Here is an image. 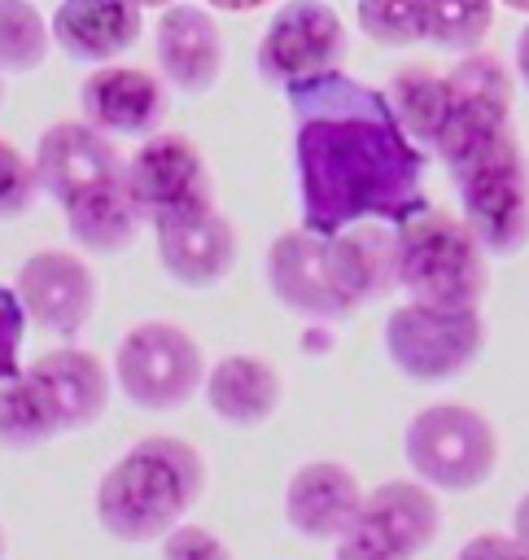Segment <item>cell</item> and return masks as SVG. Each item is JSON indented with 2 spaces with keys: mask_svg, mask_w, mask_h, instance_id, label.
I'll return each instance as SVG.
<instances>
[{
  "mask_svg": "<svg viewBox=\"0 0 529 560\" xmlns=\"http://www.w3.org/2000/svg\"><path fill=\"white\" fill-rule=\"evenodd\" d=\"M302 228L337 236L354 223H407L428 210L424 149L402 131L385 92L324 74L289 88Z\"/></svg>",
  "mask_w": 529,
  "mask_h": 560,
  "instance_id": "cell-1",
  "label": "cell"
},
{
  "mask_svg": "<svg viewBox=\"0 0 529 560\" xmlns=\"http://www.w3.org/2000/svg\"><path fill=\"white\" fill-rule=\"evenodd\" d=\"M433 149L481 249L520 254L529 245V162L512 127V74L494 52H463L446 74V114Z\"/></svg>",
  "mask_w": 529,
  "mask_h": 560,
  "instance_id": "cell-2",
  "label": "cell"
},
{
  "mask_svg": "<svg viewBox=\"0 0 529 560\" xmlns=\"http://www.w3.org/2000/svg\"><path fill=\"white\" fill-rule=\"evenodd\" d=\"M271 293L306 319H345L398 289L393 223H354L337 236L289 228L267 249Z\"/></svg>",
  "mask_w": 529,
  "mask_h": 560,
  "instance_id": "cell-3",
  "label": "cell"
},
{
  "mask_svg": "<svg viewBox=\"0 0 529 560\" xmlns=\"http://www.w3.org/2000/svg\"><path fill=\"white\" fill-rule=\"evenodd\" d=\"M205 494V459L192 442L149 433L96 481V525L118 542H162Z\"/></svg>",
  "mask_w": 529,
  "mask_h": 560,
  "instance_id": "cell-4",
  "label": "cell"
},
{
  "mask_svg": "<svg viewBox=\"0 0 529 560\" xmlns=\"http://www.w3.org/2000/svg\"><path fill=\"white\" fill-rule=\"evenodd\" d=\"M109 407V372L92 350L61 346L0 385V442L13 451L44 446L87 429Z\"/></svg>",
  "mask_w": 529,
  "mask_h": 560,
  "instance_id": "cell-5",
  "label": "cell"
},
{
  "mask_svg": "<svg viewBox=\"0 0 529 560\" xmlns=\"http://www.w3.org/2000/svg\"><path fill=\"white\" fill-rule=\"evenodd\" d=\"M398 289L428 306H477L485 293V249L477 232L446 214L420 210L393 228Z\"/></svg>",
  "mask_w": 529,
  "mask_h": 560,
  "instance_id": "cell-6",
  "label": "cell"
},
{
  "mask_svg": "<svg viewBox=\"0 0 529 560\" xmlns=\"http://www.w3.org/2000/svg\"><path fill=\"white\" fill-rule=\"evenodd\" d=\"M402 459L415 481L446 494L485 486L498 468V433L468 402H428L402 433Z\"/></svg>",
  "mask_w": 529,
  "mask_h": 560,
  "instance_id": "cell-7",
  "label": "cell"
},
{
  "mask_svg": "<svg viewBox=\"0 0 529 560\" xmlns=\"http://www.w3.org/2000/svg\"><path fill=\"white\" fill-rule=\"evenodd\" d=\"M442 534L437 490L415 477L380 481L332 542V560H420Z\"/></svg>",
  "mask_w": 529,
  "mask_h": 560,
  "instance_id": "cell-8",
  "label": "cell"
},
{
  "mask_svg": "<svg viewBox=\"0 0 529 560\" xmlns=\"http://www.w3.org/2000/svg\"><path fill=\"white\" fill-rule=\"evenodd\" d=\"M385 350L393 368L411 381L463 376L485 350V324L477 306H428L407 302L385 319Z\"/></svg>",
  "mask_w": 529,
  "mask_h": 560,
  "instance_id": "cell-9",
  "label": "cell"
},
{
  "mask_svg": "<svg viewBox=\"0 0 529 560\" xmlns=\"http://www.w3.org/2000/svg\"><path fill=\"white\" fill-rule=\"evenodd\" d=\"M114 381H118V389L127 394L131 407H140V411H175L205 381L201 346L179 324L144 319L118 341Z\"/></svg>",
  "mask_w": 529,
  "mask_h": 560,
  "instance_id": "cell-10",
  "label": "cell"
},
{
  "mask_svg": "<svg viewBox=\"0 0 529 560\" xmlns=\"http://www.w3.org/2000/svg\"><path fill=\"white\" fill-rule=\"evenodd\" d=\"M127 184L149 228H166L214 210L205 158L188 136H149L127 162Z\"/></svg>",
  "mask_w": 529,
  "mask_h": 560,
  "instance_id": "cell-11",
  "label": "cell"
},
{
  "mask_svg": "<svg viewBox=\"0 0 529 560\" xmlns=\"http://www.w3.org/2000/svg\"><path fill=\"white\" fill-rule=\"evenodd\" d=\"M345 61V26L341 13L324 0H284L262 39H258V74L267 83H310L337 74Z\"/></svg>",
  "mask_w": 529,
  "mask_h": 560,
  "instance_id": "cell-12",
  "label": "cell"
},
{
  "mask_svg": "<svg viewBox=\"0 0 529 560\" xmlns=\"http://www.w3.org/2000/svg\"><path fill=\"white\" fill-rule=\"evenodd\" d=\"M39 188L70 210L92 206L96 197L127 184V162L92 122H52L35 144Z\"/></svg>",
  "mask_w": 529,
  "mask_h": 560,
  "instance_id": "cell-13",
  "label": "cell"
},
{
  "mask_svg": "<svg viewBox=\"0 0 529 560\" xmlns=\"http://www.w3.org/2000/svg\"><path fill=\"white\" fill-rule=\"evenodd\" d=\"M17 302L44 332L74 337L96 306V280L79 254L39 249L17 267Z\"/></svg>",
  "mask_w": 529,
  "mask_h": 560,
  "instance_id": "cell-14",
  "label": "cell"
},
{
  "mask_svg": "<svg viewBox=\"0 0 529 560\" xmlns=\"http://www.w3.org/2000/svg\"><path fill=\"white\" fill-rule=\"evenodd\" d=\"M83 122L105 136H149L166 114V88L140 66H96L79 88Z\"/></svg>",
  "mask_w": 529,
  "mask_h": 560,
  "instance_id": "cell-15",
  "label": "cell"
},
{
  "mask_svg": "<svg viewBox=\"0 0 529 560\" xmlns=\"http://www.w3.org/2000/svg\"><path fill=\"white\" fill-rule=\"evenodd\" d=\"M363 494L367 490L341 459H306L284 486V521L302 538L337 542L341 529L354 521Z\"/></svg>",
  "mask_w": 529,
  "mask_h": 560,
  "instance_id": "cell-16",
  "label": "cell"
},
{
  "mask_svg": "<svg viewBox=\"0 0 529 560\" xmlns=\"http://www.w3.org/2000/svg\"><path fill=\"white\" fill-rule=\"evenodd\" d=\"M153 52H157V66H162L166 83L179 88V92H188V96L210 92L214 79H219V70H223L219 26L197 4H171V9H162L157 31H153Z\"/></svg>",
  "mask_w": 529,
  "mask_h": 560,
  "instance_id": "cell-17",
  "label": "cell"
},
{
  "mask_svg": "<svg viewBox=\"0 0 529 560\" xmlns=\"http://www.w3.org/2000/svg\"><path fill=\"white\" fill-rule=\"evenodd\" d=\"M140 4L136 0H61L52 13V39L66 57L83 66H109L140 39Z\"/></svg>",
  "mask_w": 529,
  "mask_h": 560,
  "instance_id": "cell-18",
  "label": "cell"
},
{
  "mask_svg": "<svg viewBox=\"0 0 529 560\" xmlns=\"http://www.w3.org/2000/svg\"><path fill=\"white\" fill-rule=\"evenodd\" d=\"M153 236H157V262L166 267V276H175L188 289L219 284L236 262V232L219 210L153 228Z\"/></svg>",
  "mask_w": 529,
  "mask_h": 560,
  "instance_id": "cell-19",
  "label": "cell"
},
{
  "mask_svg": "<svg viewBox=\"0 0 529 560\" xmlns=\"http://www.w3.org/2000/svg\"><path fill=\"white\" fill-rule=\"evenodd\" d=\"M205 402L223 424L254 429L280 407V372L258 354H227L205 372Z\"/></svg>",
  "mask_w": 529,
  "mask_h": 560,
  "instance_id": "cell-20",
  "label": "cell"
},
{
  "mask_svg": "<svg viewBox=\"0 0 529 560\" xmlns=\"http://www.w3.org/2000/svg\"><path fill=\"white\" fill-rule=\"evenodd\" d=\"M385 96H389L402 131L415 144L437 140V127H442V114H446V74H433L428 66H407L389 79Z\"/></svg>",
  "mask_w": 529,
  "mask_h": 560,
  "instance_id": "cell-21",
  "label": "cell"
},
{
  "mask_svg": "<svg viewBox=\"0 0 529 560\" xmlns=\"http://www.w3.org/2000/svg\"><path fill=\"white\" fill-rule=\"evenodd\" d=\"M494 26V0H424V39L446 52H477Z\"/></svg>",
  "mask_w": 529,
  "mask_h": 560,
  "instance_id": "cell-22",
  "label": "cell"
},
{
  "mask_svg": "<svg viewBox=\"0 0 529 560\" xmlns=\"http://www.w3.org/2000/svg\"><path fill=\"white\" fill-rule=\"evenodd\" d=\"M52 31L31 0H0V70L26 74L48 57Z\"/></svg>",
  "mask_w": 529,
  "mask_h": 560,
  "instance_id": "cell-23",
  "label": "cell"
},
{
  "mask_svg": "<svg viewBox=\"0 0 529 560\" xmlns=\"http://www.w3.org/2000/svg\"><path fill=\"white\" fill-rule=\"evenodd\" d=\"M354 18L363 35L385 48H407L424 39V0H358Z\"/></svg>",
  "mask_w": 529,
  "mask_h": 560,
  "instance_id": "cell-24",
  "label": "cell"
},
{
  "mask_svg": "<svg viewBox=\"0 0 529 560\" xmlns=\"http://www.w3.org/2000/svg\"><path fill=\"white\" fill-rule=\"evenodd\" d=\"M39 188L35 162H26L4 136H0V219H17L22 210H31Z\"/></svg>",
  "mask_w": 529,
  "mask_h": 560,
  "instance_id": "cell-25",
  "label": "cell"
},
{
  "mask_svg": "<svg viewBox=\"0 0 529 560\" xmlns=\"http://www.w3.org/2000/svg\"><path fill=\"white\" fill-rule=\"evenodd\" d=\"M157 547H162V560H232L227 542L214 529L188 525V521H179Z\"/></svg>",
  "mask_w": 529,
  "mask_h": 560,
  "instance_id": "cell-26",
  "label": "cell"
},
{
  "mask_svg": "<svg viewBox=\"0 0 529 560\" xmlns=\"http://www.w3.org/2000/svg\"><path fill=\"white\" fill-rule=\"evenodd\" d=\"M22 328H26V311L17 302L13 289L0 284V385L9 376H17V350H22Z\"/></svg>",
  "mask_w": 529,
  "mask_h": 560,
  "instance_id": "cell-27",
  "label": "cell"
},
{
  "mask_svg": "<svg viewBox=\"0 0 529 560\" xmlns=\"http://www.w3.org/2000/svg\"><path fill=\"white\" fill-rule=\"evenodd\" d=\"M455 560H529V547H520L503 529H481L455 551Z\"/></svg>",
  "mask_w": 529,
  "mask_h": 560,
  "instance_id": "cell-28",
  "label": "cell"
},
{
  "mask_svg": "<svg viewBox=\"0 0 529 560\" xmlns=\"http://www.w3.org/2000/svg\"><path fill=\"white\" fill-rule=\"evenodd\" d=\"M520 547H529V490L516 499V508H512V529H507Z\"/></svg>",
  "mask_w": 529,
  "mask_h": 560,
  "instance_id": "cell-29",
  "label": "cell"
},
{
  "mask_svg": "<svg viewBox=\"0 0 529 560\" xmlns=\"http://www.w3.org/2000/svg\"><path fill=\"white\" fill-rule=\"evenodd\" d=\"M516 74H520V83L529 88V26H525L520 39H516Z\"/></svg>",
  "mask_w": 529,
  "mask_h": 560,
  "instance_id": "cell-30",
  "label": "cell"
},
{
  "mask_svg": "<svg viewBox=\"0 0 529 560\" xmlns=\"http://www.w3.org/2000/svg\"><path fill=\"white\" fill-rule=\"evenodd\" d=\"M210 9H223V13H254V9H262V4H271V0H205Z\"/></svg>",
  "mask_w": 529,
  "mask_h": 560,
  "instance_id": "cell-31",
  "label": "cell"
},
{
  "mask_svg": "<svg viewBox=\"0 0 529 560\" xmlns=\"http://www.w3.org/2000/svg\"><path fill=\"white\" fill-rule=\"evenodd\" d=\"M136 4H140V9H171L175 0H136Z\"/></svg>",
  "mask_w": 529,
  "mask_h": 560,
  "instance_id": "cell-32",
  "label": "cell"
},
{
  "mask_svg": "<svg viewBox=\"0 0 529 560\" xmlns=\"http://www.w3.org/2000/svg\"><path fill=\"white\" fill-rule=\"evenodd\" d=\"M507 9H516V13H529V0H503Z\"/></svg>",
  "mask_w": 529,
  "mask_h": 560,
  "instance_id": "cell-33",
  "label": "cell"
},
{
  "mask_svg": "<svg viewBox=\"0 0 529 560\" xmlns=\"http://www.w3.org/2000/svg\"><path fill=\"white\" fill-rule=\"evenodd\" d=\"M4 551H9V542H4V525H0V560H4Z\"/></svg>",
  "mask_w": 529,
  "mask_h": 560,
  "instance_id": "cell-34",
  "label": "cell"
},
{
  "mask_svg": "<svg viewBox=\"0 0 529 560\" xmlns=\"http://www.w3.org/2000/svg\"><path fill=\"white\" fill-rule=\"evenodd\" d=\"M0 74H4V70H0ZM0 101H4V79H0Z\"/></svg>",
  "mask_w": 529,
  "mask_h": 560,
  "instance_id": "cell-35",
  "label": "cell"
}]
</instances>
